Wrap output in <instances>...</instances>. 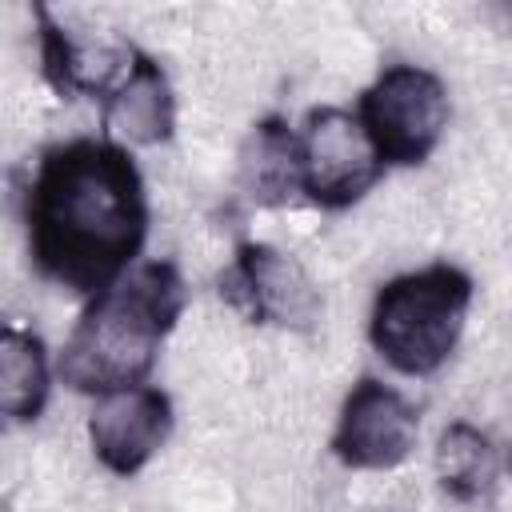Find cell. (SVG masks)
Masks as SVG:
<instances>
[{
  "label": "cell",
  "mask_w": 512,
  "mask_h": 512,
  "mask_svg": "<svg viewBox=\"0 0 512 512\" xmlns=\"http://www.w3.org/2000/svg\"><path fill=\"white\" fill-rule=\"evenodd\" d=\"M220 296L252 324L312 328L320 316V292L288 252L272 244H240L232 268L220 276Z\"/></svg>",
  "instance_id": "cell-6"
},
{
  "label": "cell",
  "mask_w": 512,
  "mask_h": 512,
  "mask_svg": "<svg viewBox=\"0 0 512 512\" xmlns=\"http://www.w3.org/2000/svg\"><path fill=\"white\" fill-rule=\"evenodd\" d=\"M172 124H176L172 88H168L160 64L140 52L132 76L104 100L108 140H116L120 148H152L172 136Z\"/></svg>",
  "instance_id": "cell-10"
},
{
  "label": "cell",
  "mask_w": 512,
  "mask_h": 512,
  "mask_svg": "<svg viewBox=\"0 0 512 512\" xmlns=\"http://www.w3.org/2000/svg\"><path fill=\"white\" fill-rule=\"evenodd\" d=\"M184 308V280L168 260H144L92 296L56 360L72 392L108 396L148 380L164 336Z\"/></svg>",
  "instance_id": "cell-2"
},
{
  "label": "cell",
  "mask_w": 512,
  "mask_h": 512,
  "mask_svg": "<svg viewBox=\"0 0 512 512\" xmlns=\"http://www.w3.org/2000/svg\"><path fill=\"white\" fill-rule=\"evenodd\" d=\"M240 188L256 204H288L296 200V192H304L300 136L284 120L268 116L248 132L240 148Z\"/></svg>",
  "instance_id": "cell-11"
},
{
  "label": "cell",
  "mask_w": 512,
  "mask_h": 512,
  "mask_svg": "<svg viewBox=\"0 0 512 512\" xmlns=\"http://www.w3.org/2000/svg\"><path fill=\"white\" fill-rule=\"evenodd\" d=\"M468 304L472 276L456 264H428L392 276L372 300V348L404 376H432L452 356Z\"/></svg>",
  "instance_id": "cell-3"
},
{
  "label": "cell",
  "mask_w": 512,
  "mask_h": 512,
  "mask_svg": "<svg viewBox=\"0 0 512 512\" xmlns=\"http://www.w3.org/2000/svg\"><path fill=\"white\" fill-rule=\"evenodd\" d=\"M32 264L76 296L108 292L144 248L140 168L116 140H68L40 156L24 196Z\"/></svg>",
  "instance_id": "cell-1"
},
{
  "label": "cell",
  "mask_w": 512,
  "mask_h": 512,
  "mask_svg": "<svg viewBox=\"0 0 512 512\" xmlns=\"http://www.w3.org/2000/svg\"><path fill=\"white\" fill-rule=\"evenodd\" d=\"M168 436H172V400L152 384L108 392L96 400L88 416L92 452L116 476L140 472L164 448Z\"/></svg>",
  "instance_id": "cell-8"
},
{
  "label": "cell",
  "mask_w": 512,
  "mask_h": 512,
  "mask_svg": "<svg viewBox=\"0 0 512 512\" xmlns=\"http://www.w3.org/2000/svg\"><path fill=\"white\" fill-rule=\"evenodd\" d=\"M52 388L48 352L36 332L8 324L0 332V412L12 424H28L44 412Z\"/></svg>",
  "instance_id": "cell-12"
},
{
  "label": "cell",
  "mask_w": 512,
  "mask_h": 512,
  "mask_svg": "<svg viewBox=\"0 0 512 512\" xmlns=\"http://www.w3.org/2000/svg\"><path fill=\"white\" fill-rule=\"evenodd\" d=\"M384 176V160L348 108H312L300 132V180L304 196L320 208L356 204Z\"/></svg>",
  "instance_id": "cell-5"
},
{
  "label": "cell",
  "mask_w": 512,
  "mask_h": 512,
  "mask_svg": "<svg viewBox=\"0 0 512 512\" xmlns=\"http://www.w3.org/2000/svg\"><path fill=\"white\" fill-rule=\"evenodd\" d=\"M496 448L472 424H448L436 444V472L444 492L456 500H476L496 484Z\"/></svg>",
  "instance_id": "cell-13"
},
{
  "label": "cell",
  "mask_w": 512,
  "mask_h": 512,
  "mask_svg": "<svg viewBox=\"0 0 512 512\" xmlns=\"http://www.w3.org/2000/svg\"><path fill=\"white\" fill-rule=\"evenodd\" d=\"M40 16V60H44V76L52 80V88L68 100L80 96H100L108 100L136 68L140 52L116 36V32H72L60 28L44 8H36Z\"/></svg>",
  "instance_id": "cell-9"
},
{
  "label": "cell",
  "mask_w": 512,
  "mask_h": 512,
  "mask_svg": "<svg viewBox=\"0 0 512 512\" xmlns=\"http://www.w3.org/2000/svg\"><path fill=\"white\" fill-rule=\"evenodd\" d=\"M448 88L416 64L384 68L360 92V124L384 164H424L448 128Z\"/></svg>",
  "instance_id": "cell-4"
},
{
  "label": "cell",
  "mask_w": 512,
  "mask_h": 512,
  "mask_svg": "<svg viewBox=\"0 0 512 512\" xmlns=\"http://www.w3.org/2000/svg\"><path fill=\"white\" fill-rule=\"evenodd\" d=\"M420 436L416 408L388 384L364 376L340 408L332 452L344 468H396L412 456Z\"/></svg>",
  "instance_id": "cell-7"
}]
</instances>
